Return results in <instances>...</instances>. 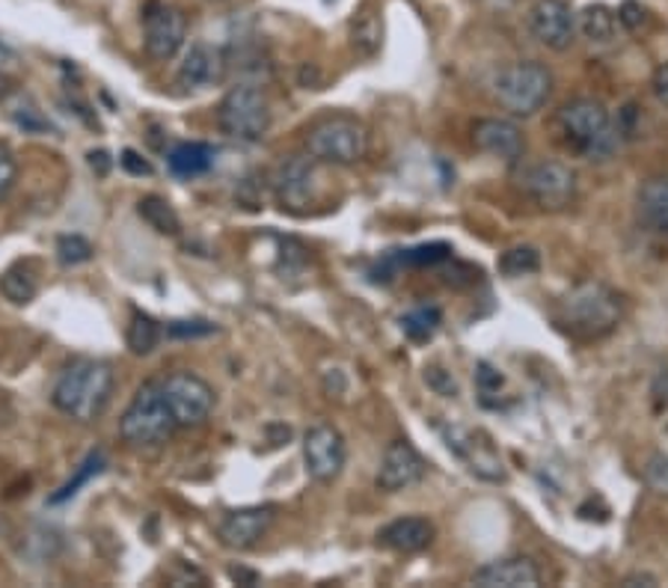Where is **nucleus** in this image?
<instances>
[{
	"instance_id": "18",
	"label": "nucleus",
	"mask_w": 668,
	"mask_h": 588,
	"mask_svg": "<svg viewBox=\"0 0 668 588\" xmlns=\"http://www.w3.org/2000/svg\"><path fill=\"white\" fill-rule=\"evenodd\" d=\"M226 74H230L226 51H223V48L209 45V42H200V45H193L191 51H188L184 63L179 65L175 83H179L184 92H196V90H209V87L223 81Z\"/></svg>"
},
{
	"instance_id": "12",
	"label": "nucleus",
	"mask_w": 668,
	"mask_h": 588,
	"mask_svg": "<svg viewBox=\"0 0 668 588\" xmlns=\"http://www.w3.org/2000/svg\"><path fill=\"white\" fill-rule=\"evenodd\" d=\"M184 39H188V19L184 12L173 3L164 0H152L143 12V42H146V54L152 60H173L182 51Z\"/></svg>"
},
{
	"instance_id": "32",
	"label": "nucleus",
	"mask_w": 668,
	"mask_h": 588,
	"mask_svg": "<svg viewBox=\"0 0 668 588\" xmlns=\"http://www.w3.org/2000/svg\"><path fill=\"white\" fill-rule=\"evenodd\" d=\"M645 485L659 497H668V455L662 452L650 455V460L645 464Z\"/></svg>"
},
{
	"instance_id": "29",
	"label": "nucleus",
	"mask_w": 668,
	"mask_h": 588,
	"mask_svg": "<svg viewBox=\"0 0 668 588\" xmlns=\"http://www.w3.org/2000/svg\"><path fill=\"white\" fill-rule=\"evenodd\" d=\"M496 267H499V274H505L508 280L529 276L540 267V253L535 247H512V250H505L503 256H499Z\"/></svg>"
},
{
	"instance_id": "8",
	"label": "nucleus",
	"mask_w": 668,
	"mask_h": 588,
	"mask_svg": "<svg viewBox=\"0 0 668 588\" xmlns=\"http://www.w3.org/2000/svg\"><path fill=\"white\" fill-rule=\"evenodd\" d=\"M520 191L544 212H565L577 200V173L561 161H535L520 170Z\"/></svg>"
},
{
	"instance_id": "2",
	"label": "nucleus",
	"mask_w": 668,
	"mask_h": 588,
	"mask_svg": "<svg viewBox=\"0 0 668 588\" xmlns=\"http://www.w3.org/2000/svg\"><path fill=\"white\" fill-rule=\"evenodd\" d=\"M113 396V368L104 359L78 357L60 372L51 402L74 423H95Z\"/></svg>"
},
{
	"instance_id": "11",
	"label": "nucleus",
	"mask_w": 668,
	"mask_h": 588,
	"mask_svg": "<svg viewBox=\"0 0 668 588\" xmlns=\"http://www.w3.org/2000/svg\"><path fill=\"white\" fill-rule=\"evenodd\" d=\"M443 434H446L449 449L467 464L473 476L485 478L490 485H503L508 478L505 460L490 434L482 432V428H446Z\"/></svg>"
},
{
	"instance_id": "35",
	"label": "nucleus",
	"mask_w": 668,
	"mask_h": 588,
	"mask_svg": "<svg viewBox=\"0 0 668 588\" xmlns=\"http://www.w3.org/2000/svg\"><path fill=\"white\" fill-rule=\"evenodd\" d=\"M425 381H428V386L437 393V396H446V398L458 396V384L452 381L449 372H443L439 366L425 368Z\"/></svg>"
},
{
	"instance_id": "23",
	"label": "nucleus",
	"mask_w": 668,
	"mask_h": 588,
	"mask_svg": "<svg viewBox=\"0 0 668 588\" xmlns=\"http://www.w3.org/2000/svg\"><path fill=\"white\" fill-rule=\"evenodd\" d=\"M577 30L591 45H609L618 37V12L606 3H588L577 16Z\"/></svg>"
},
{
	"instance_id": "26",
	"label": "nucleus",
	"mask_w": 668,
	"mask_h": 588,
	"mask_svg": "<svg viewBox=\"0 0 668 588\" xmlns=\"http://www.w3.org/2000/svg\"><path fill=\"white\" fill-rule=\"evenodd\" d=\"M138 212L158 235H179L182 232V221L164 196H143L138 203Z\"/></svg>"
},
{
	"instance_id": "43",
	"label": "nucleus",
	"mask_w": 668,
	"mask_h": 588,
	"mask_svg": "<svg viewBox=\"0 0 668 588\" xmlns=\"http://www.w3.org/2000/svg\"><path fill=\"white\" fill-rule=\"evenodd\" d=\"M10 92H12V81H10V78H7V74L0 72V99H7Z\"/></svg>"
},
{
	"instance_id": "7",
	"label": "nucleus",
	"mask_w": 668,
	"mask_h": 588,
	"mask_svg": "<svg viewBox=\"0 0 668 588\" xmlns=\"http://www.w3.org/2000/svg\"><path fill=\"white\" fill-rule=\"evenodd\" d=\"M217 125L223 134L241 140V143H256L271 129V102L259 90V83H235L217 108Z\"/></svg>"
},
{
	"instance_id": "24",
	"label": "nucleus",
	"mask_w": 668,
	"mask_h": 588,
	"mask_svg": "<svg viewBox=\"0 0 668 588\" xmlns=\"http://www.w3.org/2000/svg\"><path fill=\"white\" fill-rule=\"evenodd\" d=\"M381 45H384V19L381 12H360L357 21L351 24V51L363 60H372V57L381 54Z\"/></svg>"
},
{
	"instance_id": "33",
	"label": "nucleus",
	"mask_w": 668,
	"mask_h": 588,
	"mask_svg": "<svg viewBox=\"0 0 668 588\" xmlns=\"http://www.w3.org/2000/svg\"><path fill=\"white\" fill-rule=\"evenodd\" d=\"M16 179H19V164H16V158H12L10 146L7 143H0V203L7 200L16 187Z\"/></svg>"
},
{
	"instance_id": "14",
	"label": "nucleus",
	"mask_w": 668,
	"mask_h": 588,
	"mask_svg": "<svg viewBox=\"0 0 668 588\" xmlns=\"http://www.w3.org/2000/svg\"><path fill=\"white\" fill-rule=\"evenodd\" d=\"M526 24L532 37L549 51H568L577 37V16L565 0H535Z\"/></svg>"
},
{
	"instance_id": "39",
	"label": "nucleus",
	"mask_w": 668,
	"mask_h": 588,
	"mask_svg": "<svg viewBox=\"0 0 668 588\" xmlns=\"http://www.w3.org/2000/svg\"><path fill=\"white\" fill-rule=\"evenodd\" d=\"M650 87H654V95H657L659 104H666L668 108V63H662L654 72V81H650Z\"/></svg>"
},
{
	"instance_id": "4",
	"label": "nucleus",
	"mask_w": 668,
	"mask_h": 588,
	"mask_svg": "<svg viewBox=\"0 0 668 588\" xmlns=\"http://www.w3.org/2000/svg\"><path fill=\"white\" fill-rule=\"evenodd\" d=\"M175 428L179 425L166 407V398L158 381L140 386L138 396L131 398V405L125 407L120 419V437L129 443L131 449H158V446L173 440Z\"/></svg>"
},
{
	"instance_id": "36",
	"label": "nucleus",
	"mask_w": 668,
	"mask_h": 588,
	"mask_svg": "<svg viewBox=\"0 0 668 588\" xmlns=\"http://www.w3.org/2000/svg\"><path fill=\"white\" fill-rule=\"evenodd\" d=\"M166 333L173 336V339H193V336H209L214 333V324L209 322H173L166 327Z\"/></svg>"
},
{
	"instance_id": "22",
	"label": "nucleus",
	"mask_w": 668,
	"mask_h": 588,
	"mask_svg": "<svg viewBox=\"0 0 668 588\" xmlns=\"http://www.w3.org/2000/svg\"><path fill=\"white\" fill-rule=\"evenodd\" d=\"M217 149L209 143H179V146L166 155V166L175 179H196L205 175L214 166Z\"/></svg>"
},
{
	"instance_id": "10",
	"label": "nucleus",
	"mask_w": 668,
	"mask_h": 588,
	"mask_svg": "<svg viewBox=\"0 0 668 588\" xmlns=\"http://www.w3.org/2000/svg\"><path fill=\"white\" fill-rule=\"evenodd\" d=\"M318 161L306 155L285 158L274 175V196L283 212L306 214L318 200Z\"/></svg>"
},
{
	"instance_id": "30",
	"label": "nucleus",
	"mask_w": 668,
	"mask_h": 588,
	"mask_svg": "<svg viewBox=\"0 0 668 588\" xmlns=\"http://www.w3.org/2000/svg\"><path fill=\"white\" fill-rule=\"evenodd\" d=\"M101 469H104V455H101V452H92L90 458L81 464V469L74 473V478H69V481L60 487V494H54L48 503H51V506H60V503H65V499H72L74 494H78V487L87 485L92 476H99Z\"/></svg>"
},
{
	"instance_id": "38",
	"label": "nucleus",
	"mask_w": 668,
	"mask_h": 588,
	"mask_svg": "<svg viewBox=\"0 0 668 588\" xmlns=\"http://www.w3.org/2000/svg\"><path fill=\"white\" fill-rule=\"evenodd\" d=\"M120 166L125 170V173L131 175H152V164H149L146 158L138 155L134 149H125L120 155Z\"/></svg>"
},
{
	"instance_id": "42",
	"label": "nucleus",
	"mask_w": 668,
	"mask_h": 588,
	"mask_svg": "<svg viewBox=\"0 0 668 588\" xmlns=\"http://www.w3.org/2000/svg\"><path fill=\"white\" fill-rule=\"evenodd\" d=\"M230 577L235 579V582H241V586H256L259 582V574H253V570H244V568H230Z\"/></svg>"
},
{
	"instance_id": "40",
	"label": "nucleus",
	"mask_w": 668,
	"mask_h": 588,
	"mask_svg": "<svg viewBox=\"0 0 668 588\" xmlns=\"http://www.w3.org/2000/svg\"><path fill=\"white\" fill-rule=\"evenodd\" d=\"M659 579L654 577V574H630V577L621 579L624 588H632V586H657Z\"/></svg>"
},
{
	"instance_id": "21",
	"label": "nucleus",
	"mask_w": 668,
	"mask_h": 588,
	"mask_svg": "<svg viewBox=\"0 0 668 588\" xmlns=\"http://www.w3.org/2000/svg\"><path fill=\"white\" fill-rule=\"evenodd\" d=\"M636 217L645 230L668 235V173L641 184L636 193Z\"/></svg>"
},
{
	"instance_id": "28",
	"label": "nucleus",
	"mask_w": 668,
	"mask_h": 588,
	"mask_svg": "<svg viewBox=\"0 0 668 588\" xmlns=\"http://www.w3.org/2000/svg\"><path fill=\"white\" fill-rule=\"evenodd\" d=\"M439 322H443V313L437 306H419V310H411L404 315L402 327L407 333V339L428 342L439 331Z\"/></svg>"
},
{
	"instance_id": "15",
	"label": "nucleus",
	"mask_w": 668,
	"mask_h": 588,
	"mask_svg": "<svg viewBox=\"0 0 668 588\" xmlns=\"http://www.w3.org/2000/svg\"><path fill=\"white\" fill-rule=\"evenodd\" d=\"M425 473H428V464L416 452V446L407 440H393L386 446L384 458H381L375 485L384 494H402V490H411V487L419 485Z\"/></svg>"
},
{
	"instance_id": "41",
	"label": "nucleus",
	"mask_w": 668,
	"mask_h": 588,
	"mask_svg": "<svg viewBox=\"0 0 668 588\" xmlns=\"http://www.w3.org/2000/svg\"><path fill=\"white\" fill-rule=\"evenodd\" d=\"M90 166L99 175H108V170H110V155H108V152H101V149H99V152H90Z\"/></svg>"
},
{
	"instance_id": "5",
	"label": "nucleus",
	"mask_w": 668,
	"mask_h": 588,
	"mask_svg": "<svg viewBox=\"0 0 668 588\" xmlns=\"http://www.w3.org/2000/svg\"><path fill=\"white\" fill-rule=\"evenodd\" d=\"M306 152L318 164L354 166L368 155V129L357 116L336 113L306 131Z\"/></svg>"
},
{
	"instance_id": "27",
	"label": "nucleus",
	"mask_w": 668,
	"mask_h": 588,
	"mask_svg": "<svg viewBox=\"0 0 668 588\" xmlns=\"http://www.w3.org/2000/svg\"><path fill=\"white\" fill-rule=\"evenodd\" d=\"M125 342H129L131 354H138V357H146L155 351V345L161 342V327L152 315L146 313H134L131 315L129 333H125Z\"/></svg>"
},
{
	"instance_id": "20",
	"label": "nucleus",
	"mask_w": 668,
	"mask_h": 588,
	"mask_svg": "<svg viewBox=\"0 0 668 588\" xmlns=\"http://www.w3.org/2000/svg\"><path fill=\"white\" fill-rule=\"evenodd\" d=\"M434 535H437V529H434V524H431L428 517L411 515L386 524L384 529L377 533V544L386 547V550L402 552V556H413V552L428 550Z\"/></svg>"
},
{
	"instance_id": "37",
	"label": "nucleus",
	"mask_w": 668,
	"mask_h": 588,
	"mask_svg": "<svg viewBox=\"0 0 668 588\" xmlns=\"http://www.w3.org/2000/svg\"><path fill=\"white\" fill-rule=\"evenodd\" d=\"M476 384L478 389L485 393V396H490V393H499L505 384V377L496 372L490 363H478V372H476Z\"/></svg>"
},
{
	"instance_id": "17",
	"label": "nucleus",
	"mask_w": 668,
	"mask_h": 588,
	"mask_svg": "<svg viewBox=\"0 0 668 588\" xmlns=\"http://www.w3.org/2000/svg\"><path fill=\"white\" fill-rule=\"evenodd\" d=\"M473 146L485 155H494L505 164H520L526 155V138L517 122L485 116L473 125Z\"/></svg>"
},
{
	"instance_id": "31",
	"label": "nucleus",
	"mask_w": 668,
	"mask_h": 588,
	"mask_svg": "<svg viewBox=\"0 0 668 588\" xmlns=\"http://www.w3.org/2000/svg\"><path fill=\"white\" fill-rule=\"evenodd\" d=\"M92 253H95V247H92L83 235H63V239L57 241V258H60L65 267L90 262Z\"/></svg>"
},
{
	"instance_id": "19",
	"label": "nucleus",
	"mask_w": 668,
	"mask_h": 588,
	"mask_svg": "<svg viewBox=\"0 0 668 588\" xmlns=\"http://www.w3.org/2000/svg\"><path fill=\"white\" fill-rule=\"evenodd\" d=\"M473 586L482 588H538L540 570L526 556H508V559L487 561L473 574Z\"/></svg>"
},
{
	"instance_id": "1",
	"label": "nucleus",
	"mask_w": 668,
	"mask_h": 588,
	"mask_svg": "<svg viewBox=\"0 0 668 588\" xmlns=\"http://www.w3.org/2000/svg\"><path fill=\"white\" fill-rule=\"evenodd\" d=\"M553 322L574 342H600L624 322V297L613 285L586 280L556 304Z\"/></svg>"
},
{
	"instance_id": "16",
	"label": "nucleus",
	"mask_w": 668,
	"mask_h": 588,
	"mask_svg": "<svg viewBox=\"0 0 668 588\" xmlns=\"http://www.w3.org/2000/svg\"><path fill=\"white\" fill-rule=\"evenodd\" d=\"M276 520V506H250L230 511L217 526V538L230 550H253Z\"/></svg>"
},
{
	"instance_id": "13",
	"label": "nucleus",
	"mask_w": 668,
	"mask_h": 588,
	"mask_svg": "<svg viewBox=\"0 0 668 588\" xmlns=\"http://www.w3.org/2000/svg\"><path fill=\"white\" fill-rule=\"evenodd\" d=\"M345 460H348V449L333 425H312L310 432L303 434V464L310 478L330 485L342 476Z\"/></svg>"
},
{
	"instance_id": "6",
	"label": "nucleus",
	"mask_w": 668,
	"mask_h": 588,
	"mask_svg": "<svg viewBox=\"0 0 668 588\" xmlns=\"http://www.w3.org/2000/svg\"><path fill=\"white\" fill-rule=\"evenodd\" d=\"M496 102L514 116H535L553 95V72L544 63L523 60L505 65L494 81Z\"/></svg>"
},
{
	"instance_id": "34",
	"label": "nucleus",
	"mask_w": 668,
	"mask_h": 588,
	"mask_svg": "<svg viewBox=\"0 0 668 588\" xmlns=\"http://www.w3.org/2000/svg\"><path fill=\"white\" fill-rule=\"evenodd\" d=\"M618 24L624 30H630V33H641V30L648 28V10L636 3V0H624L621 10H618Z\"/></svg>"
},
{
	"instance_id": "3",
	"label": "nucleus",
	"mask_w": 668,
	"mask_h": 588,
	"mask_svg": "<svg viewBox=\"0 0 668 588\" xmlns=\"http://www.w3.org/2000/svg\"><path fill=\"white\" fill-rule=\"evenodd\" d=\"M559 131L565 134V143L588 161H609L624 140L613 113L595 99H574L561 104Z\"/></svg>"
},
{
	"instance_id": "25",
	"label": "nucleus",
	"mask_w": 668,
	"mask_h": 588,
	"mask_svg": "<svg viewBox=\"0 0 668 588\" xmlns=\"http://www.w3.org/2000/svg\"><path fill=\"white\" fill-rule=\"evenodd\" d=\"M39 292V283L37 276H33V271H30L28 265H12L10 271H3V276H0V294L10 301V304L16 306H24L30 304L33 297H37Z\"/></svg>"
},
{
	"instance_id": "9",
	"label": "nucleus",
	"mask_w": 668,
	"mask_h": 588,
	"mask_svg": "<svg viewBox=\"0 0 668 588\" xmlns=\"http://www.w3.org/2000/svg\"><path fill=\"white\" fill-rule=\"evenodd\" d=\"M158 384H161L166 407H170L179 428H196L214 410V389H211L209 381H202L193 372H173Z\"/></svg>"
}]
</instances>
